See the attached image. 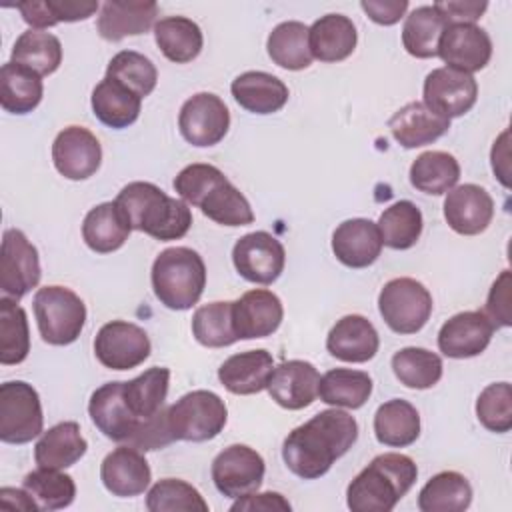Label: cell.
Listing matches in <instances>:
<instances>
[{"label": "cell", "instance_id": "1", "mask_svg": "<svg viewBox=\"0 0 512 512\" xmlns=\"http://www.w3.org/2000/svg\"><path fill=\"white\" fill-rule=\"evenodd\" d=\"M358 440V422L344 410L328 408L296 426L282 444L286 468L302 480L324 476Z\"/></svg>", "mask_w": 512, "mask_h": 512}, {"label": "cell", "instance_id": "2", "mask_svg": "<svg viewBox=\"0 0 512 512\" xmlns=\"http://www.w3.org/2000/svg\"><path fill=\"white\" fill-rule=\"evenodd\" d=\"M176 194L190 206L222 226H246L254 222L248 198L212 164H188L174 178Z\"/></svg>", "mask_w": 512, "mask_h": 512}, {"label": "cell", "instance_id": "3", "mask_svg": "<svg viewBox=\"0 0 512 512\" xmlns=\"http://www.w3.org/2000/svg\"><path fill=\"white\" fill-rule=\"evenodd\" d=\"M116 206L122 210L132 230L144 232L154 240H180L192 226V212L182 198L168 196L152 182H130L118 196Z\"/></svg>", "mask_w": 512, "mask_h": 512}, {"label": "cell", "instance_id": "4", "mask_svg": "<svg viewBox=\"0 0 512 512\" xmlns=\"http://www.w3.org/2000/svg\"><path fill=\"white\" fill-rule=\"evenodd\" d=\"M416 462L400 452H384L360 470L346 488L352 512H390L414 486Z\"/></svg>", "mask_w": 512, "mask_h": 512}, {"label": "cell", "instance_id": "5", "mask_svg": "<svg viewBox=\"0 0 512 512\" xmlns=\"http://www.w3.org/2000/svg\"><path fill=\"white\" fill-rule=\"evenodd\" d=\"M150 280L160 304L170 310H188L206 288V264L192 248H166L156 256Z\"/></svg>", "mask_w": 512, "mask_h": 512}, {"label": "cell", "instance_id": "6", "mask_svg": "<svg viewBox=\"0 0 512 512\" xmlns=\"http://www.w3.org/2000/svg\"><path fill=\"white\" fill-rule=\"evenodd\" d=\"M34 318L46 344L68 346L78 340L86 324V304L66 286H44L34 294Z\"/></svg>", "mask_w": 512, "mask_h": 512}, {"label": "cell", "instance_id": "7", "mask_svg": "<svg viewBox=\"0 0 512 512\" xmlns=\"http://www.w3.org/2000/svg\"><path fill=\"white\" fill-rule=\"evenodd\" d=\"M166 418L174 440L206 442L224 430L228 408L216 392L192 390L168 406Z\"/></svg>", "mask_w": 512, "mask_h": 512}, {"label": "cell", "instance_id": "8", "mask_svg": "<svg viewBox=\"0 0 512 512\" xmlns=\"http://www.w3.org/2000/svg\"><path fill=\"white\" fill-rule=\"evenodd\" d=\"M434 302L428 288L408 276L388 280L378 294V312L396 334H416L430 320Z\"/></svg>", "mask_w": 512, "mask_h": 512}, {"label": "cell", "instance_id": "9", "mask_svg": "<svg viewBox=\"0 0 512 512\" xmlns=\"http://www.w3.org/2000/svg\"><path fill=\"white\" fill-rule=\"evenodd\" d=\"M44 416L36 388L24 380L0 386V440L26 444L42 434Z\"/></svg>", "mask_w": 512, "mask_h": 512}, {"label": "cell", "instance_id": "10", "mask_svg": "<svg viewBox=\"0 0 512 512\" xmlns=\"http://www.w3.org/2000/svg\"><path fill=\"white\" fill-rule=\"evenodd\" d=\"M88 414L94 426L106 438L134 448H138L146 428L152 422V418L148 422H142L130 412L124 400V382L118 380L106 382L92 392L88 402Z\"/></svg>", "mask_w": 512, "mask_h": 512}, {"label": "cell", "instance_id": "11", "mask_svg": "<svg viewBox=\"0 0 512 512\" xmlns=\"http://www.w3.org/2000/svg\"><path fill=\"white\" fill-rule=\"evenodd\" d=\"M42 276L36 246L18 228L4 230L0 252V292L2 298L20 300L38 286Z\"/></svg>", "mask_w": 512, "mask_h": 512}, {"label": "cell", "instance_id": "12", "mask_svg": "<svg viewBox=\"0 0 512 512\" xmlns=\"http://www.w3.org/2000/svg\"><path fill=\"white\" fill-rule=\"evenodd\" d=\"M264 458L246 444H230L212 460V482L222 496L242 498L260 488L264 480Z\"/></svg>", "mask_w": 512, "mask_h": 512}, {"label": "cell", "instance_id": "13", "mask_svg": "<svg viewBox=\"0 0 512 512\" xmlns=\"http://www.w3.org/2000/svg\"><path fill=\"white\" fill-rule=\"evenodd\" d=\"M232 262L244 280L268 286L280 278L286 264V250L276 236L256 230L236 240Z\"/></svg>", "mask_w": 512, "mask_h": 512}, {"label": "cell", "instance_id": "14", "mask_svg": "<svg viewBox=\"0 0 512 512\" xmlns=\"http://www.w3.org/2000/svg\"><path fill=\"white\" fill-rule=\"evenodd\" d=\"M182 138L198 148H208L224 140L230 128V112L224 100L212 92L190 96L178 114Z\"/></svg>", "mask_w": 512, "mask_h": 512}, {"label": "cell", "instance_id": "15", "mask_svg": "<svg viewBox=\"0 0 512 512\" xmlns=\"http://www.w3.org/2000/svg\"><path fill=\"white\" fill-rule=\"evenodd\" d=\"M152 344L144 328L126 322H106L94 338V354L104 368L130 370L150 356Z\"/></svg>", "mask_w": 512, "mask_h": 512}, {"label": "cell", "instance_id": "16", "mask_svg": "<svg viewBox=\"0 0 512 512\" xmlns=\"http://www.w3.org/2000/svg\"><path fill=\"white\" fill-rule=\"evenodd\" d=\"M424 104L444 116V118H458L464 116L478 98V82L472 74L442 66L428 72L424 86H422Z\"/></svg>", "mask_w": 512, "mask_h": 512}, {"label": "cell", "instance_id": "17", "mask_svg": "<svg viewBox=\"0 0 512 512\" xmlns=\"http://www.w3.org/2000/svg\"><path fill=\"white\" fill-rule=\"evenodd\" d=\"M52 162L64 178L86 180L102 164V146L88 128L68 126L54 138Z\"/></svg>", "mask_w": 512, "mask_h": 512}, {"label": "cell", "instance_id": "18", "mask_svg": "<svg viewBox=\"0 0 512 512\" xmlns=\"http://www.w3.org/2000/svg\"><path fill=\"white\" fill-rule=\"evenodd\" d=\"M438 56L446 66L472 74L490 62L492 40L476 24H448L438 42Z\"/></svg>", "mask_w": 512, "mask_h": 512}, {"label": "cell", "instance_id": "19", "mask_svg": "<svg viewBox=\"0 0 512 512\" xmlns=\"http://www.w3.org/2000/svg\"><path fill=\"white\" fill-rule=\"evenodd\" d=\"M282 318V300L266 288L248 290L232 302V320L238 340L272 336L282 324Z\"/></svg>", "mask_w": 512, "mask_h": 512}, {"label": "cell", "instance_id": "20", "mask_svg": "<svg viewBox=\"0 0 512 512\" xmlns=\"http://www.w3.org/2000/svg\"><path fill=\"white\" fill-rule=\"evenodd\" d=\"M494 334V326L482 310H466L450 316L438 332V348L448 358L480 356Z\"/></svg>", "mask_w": 512, "mask_h": 512}, {"label": "cell", "instance_id": "21", "mask_svg": "<svg viewBox=\"0 0 512 512\" xmlns=\"http://www.w3.org/2000/svg\"><path fill=\"white\" fill-rule=\"evenodd\" d=\"M444 218L462 236L484 232L494 218V200L478 184H460L446 192Z\"/></svg>", "mask_w": 512, "mask_h": 512}, {"label": "cell", "instance_id": "22", "mask_svg": "<svg viewBox=\"0 0 512 512\" xmlns=\"http://www.w3.org/2000/svg\"><path fill=\"white\" fill-rule=\"evenodd\" d=\"M100 480L112 496L132 498L150 486L152 470L142 450L124 444L106 454L100 464Z\"/></svg>", "mask_w": 512, "mask_h": 512}, {"label": "cell", "instance_id": "23", "mask_svg": "<svg viewBox=\"0 0 512 512\" xmlns=\"http://www.w3.org/2000/svg\"><path fill=\"white\" fill-rule=\"evenodd\" d=\"M320 374L312 362L286 360L274 366L266 386L270 398L286 410H302L318 398Z\"/></svg>", "mask_w": 512, "mask_h": 512}, {"label": "cell", "instance_id": "24", "mask_svg": "<svg viewBox=\"0 0 512 512\" xmlns=\"http://www.w3.org/2000/svg\"><path fill=\"white\" fill-rule=\"evenodd\" d=\"M382 246L380 230L368 218L344 220L332 234V252L348 268H368L378 260Z\"/></svg>", "mask_w": 512, "mask_h": 512}, {"label": "cell", "instance_id": "25", "mask_svg": "<svg viewBox=\"0 0 512 512\" xmlns=\"http://www.w3.org/2000/svg\"><path fill=\"white\" fill-rule=\"evenodd\" d=\"M158 4L152 0H108L100 6L98 34L108 42L148 32L156 22Z\"/></svg>", "mask_w": 512, "mask_h": 512}, {"label": "cell", "instance_id": "26", "mask_svg": "<svg viewBox=\"0 0 512 512\" xmlns=\"http://www.w3.org/2000/svg\"><path fill=\"white\" fill-rule=\"evenodd\" d=\"M380 348V336L374 324L362 314L342 316L328 332L326 350L342 360L352 364L368 362L376 356Z\"/></svg>", "mask_w": 512, "mask_h": 512}, {"label": "cell", "instance_id": "27", "mask_svg": "<svg viewBox=\"0 0 512 512\" xmlns=\"http://www.w3.org/2000/svg\"><path fill=\"white\" fill-rule=\"evenodd\" d=\"M274 370V358L268 350H246L232 354L218 368L220 384L238 396H250L266 390Z\"/></svg>", "mask_w": 512, "mask_h": 512}, {"label": "cell", "instance_id": "28", "mask_svg": "<svg viewBox=\"0 0 512 512\" xmlns=\"http://www.w3.org/2000/svg\"><path fill=\"white\" fill-rule=\"evenodd\" d=\"M388 128L402 148H420L444 136L450 128V120L416 100L396 110L388 120Z\"/></svg>", "mask_w": 512, "mask_h": 512}, {"label": "cell", "instance_id": "29", "mask_svg": "<svg viewBox=\"0 0 512 512\" xmlns=\"http://www.w3.org/2000/svg\"><path fill=\"white\" fill-rule=\"evenodd\" d=\"M230 92L238 106L252 114H274L284 108L288 102V86L274 74L248 70L238 74L232 84Z\"/></svg>", "mask_w": 512, "mask_h": 512}, {"label": "cell", "instance_id": "30", "mask_svg": "<svg viewBox=\"0 0 512 512\" xmlns=\"http://www.w3.org/2000/svg\"><path fill=\"white\" fill-rule=\"evenodd\" d=\"M358 42L354 22L344 14H326L308 26V44L312 58L320 62L346 60Z\"/></svg>", "mask_w": 512, "mask_h": 512}, {"label": "cell", "instance_id": "31", "mask_svg": "<svg viewBox=\"0 0 512 512\" xmlns=\"http://www.w3.org/2000/svg\"><path fill=\"white\" fill-rule=\"evenodd\" d=\"M92 112L94 116L108 128L114 130H122L132 126L138 116H140V108H142V98L132 92L130 88H126L124 84L104 76V80H100L94 90H92Z\"/></svg>", "mask_w": 512, "mask_h": 512}, {"label": "cell", "instance_id": "32", "mask_svg": "<svg viewBox=\"0 0 512 512\" xmlns=\"http://www.w3.org/2000/svg\"><path fill=\"white\" fill-rule=\"evenodd\" d=\"M88 450L78 422H60L40 434L34 446V460L42 468L64 470L76 464Z\"/></svg>", "mask_w": 512, "mask_h": 512}, {"label": "cell", "instance_id": "33", "mask_svg": "<svg viewBox=\"0 0 512 512\" xmlns=\"http://www.w3.org/2000/svg\"><path fill=\"white\" fill-rule=\"evenodd\" d=\"M132 228L116 202H102L88 210L82 222V238L96 254H110L124 246Z\"/></svg>", "mask_w": 512, "mask_h": 512}, {"label": "cell", "instance_id": "34", "mask_svg": "<svg viewBox=\"0 0 512 512\" xmlns=\"http://www.w3.org/2000/svg\"><path fill=\"white\" fill-rule=\"evenodd\" d=\"M374 436L390 448H406L420 436V414L402 398H392L378 406L374 414Z\"/></svg>", "mask_w": 512, "mask_h": 512}, {"label": "cell", "instance_id": "35", "mask_svg": "<svg viewBox=\"0 0 512 512\" xmlns=\"http://www.w3.org/2000/svg\"><path fill=\"white\" fill-rule=\"evenodd\" d=\"M154 40L160 52L176 64L192 62L204 46L200 26L186 16H166L154 24Z\"/></svg>", "mask_w": 512, "mask_h": 512}, {"label": "cell", "instance_id": "36", "mask_svg": "<svg viewBox=\"0 0 512 512\" xmlns=\"http://www.w3.org/2000/svg\"><path fill=\"white\" fill-rule=\"evenodd\" d=\"M44 94L42 76L34 70L6 62L0 68V106L10 114H28L32 112Z\"/></svg>", "mask_w": 512, "mask_h": 512}, {"label": "cell", "instance_id": "37", "mask_svg": "<svg viewBox=\"0 0 512 512\" xmlns=\"http://www.w3.org/2000/svg\"><path fill=\"white\" fill-rule=\"evenodd\" d=\"M372 394V378L368 372L352 368H332L320 376L318 396L334 408H362Z\"/></svg>", "mask_w": 512, "mask_h": 512}, {"label": "cell", "instance_id": "38", "mask_svg": "<svg viewBox=\"0 0 512 512\" xmlns=\"http://www.w3.org/2000/svg\"><path fill=\"white\" fill-rule=\"evenodd\" d=\"M472 502V486L468 478L454 470L434 474L418 494L422 512H462Z\"/></svg>", "mask_w": 512, "mask_h": 512}, {"label": "cell", "instance_id": "39", "mask_svg": "<svg viewBox=\"0 0 512 512\" xmlns=\"http://www.w3.org/2000/svg\"><path fill=\"white\" fill-rule=\"evenodd\" d=\"M410 184L424 194L442 196L460 180L458 160L442 150H428L416 156L410 166Z\"/></svg>", "mask_w": 512, "mask_h": 512}, {"label": "cell", "instance_id": "40", "mask_svg": "<svg viewBox=\"0 0 512 512\" xmlns=\"http://www.w3.org/2000/svg\"><path fill=\"white\" fill-rule=\"evenodd\" d=\"M266 50L270 60L284 70H304L314 60L308 44V26L298 20L274 26L268 34Z\"/></svg>", "mask_w": 512, "mask_h": 512}, {"label": "cell", "instance_id": "41", "mask_svg": "<svg viewBox=\"0 0 512 512\" xmlns=\"http://www.w3.org/2000/svg\"><path fill=\"white\" fill-rule=\"evenodd\" d=\"M168 384H170V370L164 366L148 368L140 376L124 382V400L130 412L142 422H148L150 418H154L164 408V402L168 396Z\"/></svg>", "mask_w": 512, "mask_h": 512}, {"label": "cell", "instance_id": "42", "mask_svg": "<svg viewBox=\"0 0 512 512\" xmlns=\"http://www.w3.org/2000/svg\"><path fill=\"white\" fill-rule=\"evenodd\" d=\"M446 26V20L434 6H418L404 20L402 46L414 58H434L438 56V42Z\"/></svg>", "mask_w": 512, "mask_h": 512}, {"label": "cell", "instance_id": "43", "mask_svg": "<svg viewBox=\"0 0 512 512\" xmlns=\"http://www.w3.org/2000/svg\"><path fill=\"white\" fill-rule=\"evenodd\" d=\"M376 226L384 246L392 250H408L418 242L424 228V218L414 202L398 200L380 214Z\"/></svg>", "mask_w": 512, "mask_h": 512}, {"label": "cell", "instance_id": "44", "mask_svg": "<svg viewBox=\"0 0 512 512\" xmlns=\"http://www.w3.org/2000/svg\"><path fill=\"white\" fill-rule=\"evenodd\" d=\"M392 372L404 384L412 390H428L436 386L442 378V358L426 348L420 346H406L400 348L392 356Z\"/></svg>", "mask_w": 512, "mask_h": 512}, {"label": "cell", "instance_id": "45", "mask_svg": "<svg viewBox=\"0 0 512 512\" xmlns=\"http://www.w3.org/2000/svg\"><path fill=\"white\" fill-rule=\"evenodd\" d=\"M22 488L32 496L40 512L68 508L76 498V484L72 476L56 468L38 466L24 476Z\"/></svg>", "mask_w": 512, "mask_h": 512}, {"label": "cell", "instance_id": "46", "mask_svg": "<svg viewBox=\"0 0 512 512\" xmlns=\"http://www.w3.org/2000/svg\"><path fill=\"white\" fill-rule=\"evenodd\" d=\"M12 62L34 70L40 76H48L58 70L62 62L60 40L44 30L22 32L12 46Z\"/></svg>", "mask_w": 512, "mask_h": 512}, {"label": "cell", "instance_id": "47", "mask_svg": "<svg viewBox=\"0 0 512 512\" xmlns=\"http://www.w3.org/2000/svg\"><path fill=\"white\" fill-rule=\"evenodd\" d=\"M30 352V328L26 312L16 300L0 298V364L12 366Z\"/></svg>", "mask_w": 512, "mask_h": 512}, {"label": "cell", "instance_id": "48", "mask_svg": "<svg viewBox=\"0 0 512 512\" xmlns=\"http://www.w3.org/2000/svg\"><path fill=\"white\" fill-rule=\"evenodd\" d=\"M192 334L206 348H224L238 340L232 320V302L218 300L196 308L192 316Z\"/></svg>", "mask_w": 512, "mask_h": 512}, {"label": "cell", "instance_id": "49", "mask_svg": "<svg viewBox=\"0 0 512 512\" xmlns=\"http://www.w3.org/2000/svg\"><path fill=\"white\" fill-rule=\"evenodd\" d=\"M106 76L124 84L140 98L152 94L158 82V70L154 62L136 50H122L114 54L106 66Z\"/></svg>", "mask_w": 512, "mask_h": 512}, {"label": "cell", "instance_id": "50", "mask_svg": "<svg viewBox=\"0 0 512 512\" xmlns=\"http://www.w3.org/2000/svg\"><path fill=\"white\" fill-rule=\"evenodd\" d=\"M150 512H208V502L188 482L180 478H162L146 494Z\"/></svg>", "mask_w": 512, "mask_h": 512}, {"label": "cell", "instance_id": "51", "mask_svg": "<svg viewBox=\"0 0 512 512\" xmlns=\"http://www.w3.org/2000/svg\"><path fill=\"white\" fill-rule=\"evenodd\" d=\"M478 422L496 434L512 428V386L510 382L488 384L476 400Z\"/></svg>", "mask_w": 512, "mask_h": 512}, {"label": "cell", "instance_id": "52", "mask_svg": "<svg viewBox=\"0 0 512 512\" xmlns=\"http://www.w3.org/2000/svg\"><path fill=\"white\" fill-rule=\"evenodd\" d=\"M510 270H504L496 282L492 284L486 300V308L482 310L494 328H508L512 326V310H510Z\"/></svg>", "mask_w": 512, "mask_h": 512}, {"label": "cell", "instance_id": "53", "mask_svg": "<svg viewBox=\"0 0 512 512\" xmlns=\"http://www.w3.org/2000/svg\"><path fill=\"white\" fill-rule=\"evenodd\" d=\"M446 24H474L486 12L488 2L480 0H444L432 4Z\"/></svg>", "mask_w": 512, "mask_h": 512}, {"label": "cell", "instance_id": "54", "mask_svg": "<svg viewBox=\"0 0 512 512\" xmlns=\"http://www.w3.org/2000/svg\"><path fill=\"white\" fill-rule=\"evenodd\" d=\"M232 512H290V502L280 492H252L242 498H236V502L230 506Z\"/></svg>", "mask_w": 512, "mask_h": 512}, {"label": "cell", "instance_id": "55", "mask_svg": "<svg viewBox=\"0 0 512 512\" xmlns=\"http://www.w3.org/2000/svg\"><path fill=\"white\" fill-rule=\"evenodd\" d=\"M46 4L54 24L86 20L100 8L94 0H46Z\"/></svg>", "mask_w": 512, "mask_h": 512}, {"label": "cell", "instance_id": "56", "mask_svg": "<svg viewBox=\"0 0 512 512\" xmlns=\"http://www.w3.org/2000/svg\"><path fill=\"white\" fill-rule=\"evenodd\" d=\"M360 8L366 12V16L380 24V26H392L396 24L408 10L406 0H362Z\"/></svg>", "mask_w": 512, "mask_h": 512}, {"label": "cell", "instance_id": "57", "mask_svg": "<svg viewBox=\"0 0 512 512\" xmlns=\"http://www.w3.org/2000/svg\"><path fill=\"white\" fill-rule=\"evenodd\" d=\"M16 10L22 14L24 22L28 26H32V30H44L50 26H56L52 20V14L48 10L46 0H26V2H18Z\"/></svg>", "mask_w": 512, "mask_h": 512}, {"label": "cell", "instance_id": "58", "mask_svg": "<svg viewBox=\"0 0 512 512\" xmlns=\"http://www.w3.org/2000/svg\"><path fill=\"white\" fill-rule=\"evenodd\" d=\"M508 130H504L500 134L498 140H494V146H492V154H490V160H492V170L496 174V178L500 180V184L504 188H510V180H508V172H510V164H508Z\"/></svg>", "mask_w": 512, "mask_h": 512}]
</instances>
